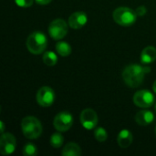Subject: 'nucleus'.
Returning a JSON list of instances; mask_svg holds the SVG:
<instances>
[{
    "label": "nucleus",
    "mask_w": 156,
    "mask_h": 156,
    "mask_svg": "<svg viewBox=\"0 0 156 156\" xmlns=\"http://www.w3.org/2000/svg\"><path fill=\"white\" fill-rule=\"evenodd\" d=\"M151 71L149 67L141 66L138 64H132L127 66L122 71V79L125 84L130 88H137L142 85L144 77Z\"/></svg>",
    "instance_id": "obj_1"
},
{
    "label": "nucleus",
    "mask_w": 156,
    "mask_h": 156,
    "mask_svg": "<svg viewBox=\"0 0 156 156\" xmlns=\"http://www.w3.org/2000/svg\"><path fill=\"white\" fill-rule=\"evenodd\" d=\"M21 130L26 138L34 140L38 138L42 132V124L39 120L33 116H27L21 122Z\"/></svg>",
    "instance_id": "obj_2"
},
{
    "label": "nucleus",
    "mask_w": 156,
    "mask_h": 156,
    "mask_svg": "<svg viewBox=\"0 0 156 156\" xmlns=\"http://www.w3.org/2000/svg\"><path fill=\"white\" fill-rule=\"evenodd\" d=\"M48 46V38L41 31L32 32L27 39V48L28 51L34 55H38L44 52Z\"/></svg>",
    "instance_id": "obj_3"
},
{
    "label": "nucleus",
    "mask_w": 156,
    "mask_h": 156,
    "mask_svg": "<svg viewBox=\"0 0 156 156\" xmlns=\"http://www.w3.org/2000/svg\"><path fill=\"white\" fill-rule=\"evenodd\" d=\"M112 16L118 25L122 27H130L136 22L138 16L134 10L126 6H121L113 11Z\"/></svg>",
    "instance_id": "obj_4"
},
{
    "label": "nucleus",
    "mask_w": 156,
    "mask_h": 156,
    "mask_svg": "<svg viewBox=\"0 0 156 156\" xmlns=\"http://www.w3.org/2000/svg\"><path fill=\"white\" fill-rule=\"evenodd\" d=\"M73 116L69 112H58L53 121V125L55 129L60 133L69 131L73 125Z\"/></svg>",
    "instance_id": "obj_5"
},
{
    "label": "nucleus",
    "mask_w": 156,
    "mask_h": 156,
    "mask_svg": "<svg viewBox=\"0 0 156 156\" xmlns=\"http://www.w3.org/2000/svg\"><path fill=\"white\" fill-rule=\"evenodd\" d=\"M68 33V24L62 18L54 19L48 27V34L55 40L62 39Z\"/></svg>",
    "instance_id": "obj_6"
},
{
    "label": "nucleus",
    "mask_w": 156,
    "mask_h": 156,
    "mask_svg": "<svg viewBox=\"0 0 156 156\" xmlns=\"http://www.w3.org/2000/svg\"><path fill=\"white\" fill-rule=\"evenodd\" d=\"M36 100L41 107H49L55 101V92L50 87H41L37 92Z\"/></svg>",
    "instance_id": "obj_7"
},
{
    "label": "nucleus",
    "mask_w": 156,
    "mask_h": 156,
    "mask_svg": "<svg viewBox=\"0 0 156 156\" xmlns=\"http://www.w3.org/2000/svg\"><path fill=\"white\" fill-rule=\"evenodd\" d=\"M133 102L140 108H150L154 103V95L148 90L137 91L133 96Z\"/></svg>",
    "instance_id": "obj_8"
},
{
    "label": "nucleus",
    "mask_w": 156,
    "mask_h": 156,
    "mask_svg": "<svg viewBox=\"0 0 156 156\" xmlns=\"http://www.w3.org/2000/svg\"><path fill=\"white\" fill-rule=\"evenodd\" d=\"M80 121L86 130H92L98 124V115L94 110L85 109L80 115Z\"/></svg>",
    "instance_id": "obj_9"
},
{
    "label": "nucleus",
    "mask_w": 156,
    "mask_h": 156,
    "mask_svg": "<svg viewBox=\"0 0 156 156\" xmlns=\"http://www.w3.org/2000/svg\"><path fill=\"white\" fill-rule=\"evenodd\" d=\"M16 142L15 136L10 133H3L0 139V153L3 155H9L13 154L16 150Z\"/></svg>",
    "instance_id": "obj_10"
},
{
    "label": "nucleus",
    "mask_w": 156,
    "mask_h": 156,
    "mask_svg": "<svg viewBox=\"0 0 156 156\" xmlns=\"http://www.w3.org/2000/svg\"><path fill=\"white\" fill-rule=\"evenodd\" d=\"M88 22V16L86 13L82 11L74 12L69 17V26L74 29H80L83 27Z\"/></svg>",
    "instance_id": "obj_11"
},
{
    "label": "nucleus",
    "mask_w": 156,
    "mask_h": 156,
    "mask_svg": "<svg viewBox=\"0 0 156 156\" xmlns=\"http://www.w3.org/2000/svg\"><path fill=\"white\" fill-rule=\"evenodd\" d=\"M154 120V115L151 111L143 110L137 112L135 116V122L141 126H146L152 123Z\"/></svg>",
    "instance_id": "obj_12"
},
{
    "label": "nucleus",
    "mask_w": 156,
    "mask_h": 156,
    "mask_svg": "<svg viewBox=\"0 0 156 156\" xmlns=\"http://www.w3.org/2000/svg\"><path fill=\"white\" fill-rule=\"evenodd\" d=\"M133 133L129 130H122L119 133L117 137V143L122 148H128L133 143Z\"/></svg>",
    "instance_id": "obj_13"
},
{
    "label": "nucleus",
    "mask_w": 156,
    "mask_h": 156,
    "mask_svg": "<svg viewBox=\"0 0 156 156\" xmlns=\"http://www.w3.org/2000/svg\"><path fill=\"white\" fill-rule=\"evenodd\" d=\"M143 64H150L156 59V48L153 46H148L144 48L140 57Z\"/></svg>",
    "instance_id": "obj_14"
},
{
    "label": "nucleus",
    "mask_w": 156,
    "mask_h": 156,
    "mask_svg": "<svg viewBox=\"0 0 156 156\" xmlns=\"http://www.w3.org/2000/svg\"><path fill=\"white\" fill-rule=\"evenodd\" d=\"M81 149L76 143H68L62 149L63 156H80Z\"/></svg>",
    "instance_id": "obj_15"
},
{
    "label": "nucleus",
    "mask_w": 156,
    "mask_h": 156,
    "mask_svg": "<svg viewBox=\"0 0 156 156\" xmlns=\"http://www.w3.org/2000/svg\"><path fill=\"white\" fill-rule=\"evenodd\" d=\"M56 50L57 53L61 57H68L71 54L72 48L70 45L64 41H59L56 44Z\"/></svg>",
    "instance_id": "obj_16"
},
{
    "label": "nucleus",
    "mask_w": 156,
    "mask_h": 156,
    "mask_svg": "<svg viewBox=\"0 0 156 156\" xmlns=\"http://www.w3.org/2000/svg\"><path fill=\"white\" fill-rule=\"evenodd\" d=\"M42 59L47 66H54L58 62V56L53 51H46L43 54Z\"/></svg>",
    "instance_id": "obj_17"
},
{
    "label": "nucleus",
    "mask_w": 156,
    "mask_h": 156,
    "mask_svg": "<svg viewBox=\"0 0 156 156\" xmlns=\"http://www.w3.org/2000/svg\"><path fill=\"white\" fill-rule=\"evenodd\" d=\"M64 143V137L59 133H55L50 136V144L54 148H60Z\"/></svg>",
    "instance_id": "obj_18"
},
{
    "label": "nucleus",
    "mask_w": 156,
    "mask_h": 156,
    "mask_svg": "<svg viewBox=\"0 0 156 156\" xmlns=\"http://www.w3.org/2000/svg\"><path fill=\"white\" fill-rule=\"evenodd\" d=\"M94 137L99 143H104L108 138V134H107V132L104 128L98 127L94 131Z\"/></svg>",
    "instance_id": "obj_19"
},
{
    "label": "nucleus",
    "mask_w": 156,
    "mask_h": 156,
    "mask_svg": "<svg viewBox=\"0 0 156 156\" xmlns=\"http://www.w3.org/2000/svg\"><path fill=\"white\" fill-rule=\"evenodd\" d=\"M23 154L25 156H34L37 154V148L32 143H27L23 148Z\"/></svg>",
    "instance_id": "obj_20"
},
{
    "label": "nucleus",
    "mask_w": 156,
    "mask_h": 156,
    "mask_svg": "<svg viewBox=\"0 0 156 156\" xmlns=\"http://www.w3.org/2000/svg\"><path fill=\"white\" fill-rule=\"evenodd\" d=\"M15 3L20 7H29L33 5L34 0H15Z\"/></svg>",
    "instance_id": "obj_21"
},
{
    "label": "nucleus",
    "mask_w": 156,
    "mask_h": 156,
    "mask_svg": "<svg viewBox=\"0 0 156 156\" xmlns=\"http://www.w3.org/2000/svg\"><path fill=\"white\" fill-rule=\"evenodd\" d=\"M135 12H136L138 16H144L147 13V8L145 6H144V5H141V6L136 8Z\"/></svg>",
    "instance_id": "obj_22"
},
{
    "label": "nucleus",
    "mask_w": 156,
    "mask_h": 156,
    "mask_svg": "<svg viewBox=\"0 0 156 156\" xmlns=\"http://www.w3.org/2000/svg\"><path fill=\"white\" fill-rule=\"evenodd\" d=\"M52 0H36V2L38 4V5H48L51 2Z\"/></svg>",
    "instance_id": "obj_23"
},
{
    "label": "nucleus",
    "mask_w": 156,
    "mask_h": 156,
    "mask_svg": "<svg viewBox=\"0 0 156 156\" xmlns=\"http://www.w3.org/2000/svg\"><path fill=\"white\" fill-rule=\"evenodd\" d=\"M0 126H1V133H4V130H5V125L3 122H0Z\"/></svg>",
    "instance_id": "obj_24"
},
{
    "label": "nucleus",
    "mask_w": 156,
    "mask_h": 156,
    "mask_svg": "<svg viewBox=\"0 0 156 156\" xmlns=\"http://www.w3.org/2000/svg\"><path fill=\"white\" fill-rule=\"evenodd\" d=\"M153 90H154V92L156 94V80L154 81V85H153Z\"/></svg>",
    "instance_id": "obj_25"
},
{
    "label": "nucleus",
    "mask_w": 156,
    "mask_h": 156,
    "mask_svg": "<svg viewBox=\"0 0 156 156\" xmlns=\"http://www.w3.org/2000/svg\"><path fill=\"white\" fill-rule=\"evenodd\" d=\"M155 112H156V104H155Z\"/></svg>",
    "instance_id": "obj_26"
},
{
    "label": "nucleus",
    "mask_w": 156,
    "mask_h": 156,
    "mask_svg": "<svg viewBox=\"0 0 156 156\" xmlns=\"http://www.w3.org/2000/svg\"><path fill=\"white\" fill-rule=\"evenodd\" d=\"M155 133H156V126H155Z\"/></svg>",
    "instance_id": "obj_27"
}]
</instances>
